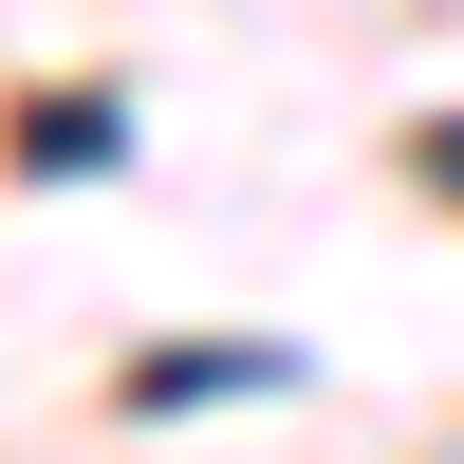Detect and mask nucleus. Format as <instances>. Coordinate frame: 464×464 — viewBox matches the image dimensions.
I'll return each instance as SVG.
<instances>
[{
    "mask_svg": "<svg viewBox=\"0 0 464 464\" xmlns=\"http://www.w3.org/2000/svg\"><path fill=\"white\" fill-rule=\"evenodd\" d=\"M242 391H297V353L223 334V353H149V372H130V409H242Z\"/></svg>",
    "mask_w": 464,
    "mask_h": 464,
    "instance_id": "nucleus-1",
    "label": "nucleus"
},
{
    "mask_svg": "<svg viewBox=\"0 0 464 464\" xmlns=\"http://www.w3.org/2000/svg\"><path fill=\"white\" fill-rule=\"evenodd\" d=\"M93 168H130V111H111V93L37 111V186H93Z\"/></svg>",
    "mask_w": 464,
    "mask_h": 464,
    "instance_id": "nucleus-2",
    "label": "nucleus"
},
{
    "mask_svg": "<svg viewBox=\"0 0 464 464\" xmlns=\"http://www.w3.org/2000/svg\"><path fill=\"white\" fill-rule=\"evenodd\" d=\"M428 149H446V168H464V130H428Z\"/></svg>",
    "mask_w": 464,
    "mask_h": 464,
    "instance_id": "nucleus-3",
    "label": "nucleus"
}]
</instances>
